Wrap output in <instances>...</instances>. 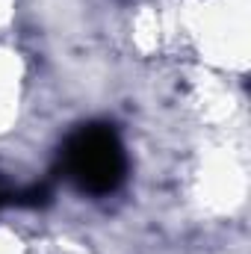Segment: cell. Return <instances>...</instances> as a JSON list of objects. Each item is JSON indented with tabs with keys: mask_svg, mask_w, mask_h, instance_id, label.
Masks as SVG:
<instances>
[{
	"mask_svg": "<svg viewBox=\"0 0 251 254\" xmlns=\"http://www.w3.org/2000/svg\"><path fill=\"white\" fill-rule=\"evenodd\" d=\"M63 166L77 190L89 195H107L122 187L127 157L116 130L107 125H86L65 142Z\"/></svg>",
	"mask_w": 251,
	"mask_h": 254,
	"instance_id": "6da1fadb",
	"label": "cell"
}]
</instances>
